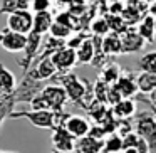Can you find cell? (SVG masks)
<instances>
[{
	"label": "cell",
	"instance_id": "21",
	"mask_svg": "<svg viewBox=\"0 0 156 153\" xmlns=\"http://www.w3.org/2000/svg\"><path fill=\"white\" fill-rule=\"evenodd\" d=\"M17 88V78L9 67H5L0 62V91L5 94H10Z\"/></svg>",
	"mask_w": 156,
	"mask_h": 153
},
{
	"label": "cell",
	"instance_id": "10",
	"mask_svg": "<svg viewBox=\"0 0 156 153\" xmlns=\"http://www.w3.org/2000/svg\"><path fill=\"white\" fill-rule=\"evenodd\" d=\"M25 42H27V35L24 34H19V32L14 31H9L7 27L4 31H0V46L2 49L7 52H22L25 47Z\"/></svg>",
	"mask_w": 156,
	"mask_h": 153
},
{
	"label": "cell",
	"instance_id": "22",
	"mask_svg": "<svg viewBox=\"0 0 156 153\" xmlns=\"http://www.w3.org/2000/svg\"><path fill=\"white\" fill-rule=\"evenodd\" d=\"M101 71H99V79H102V81L106 82V84H114L116 81H118L119 74H121L122 69L119 67V64H116V62H106V64H102Z\"/></svg>",
	"mask_w": 156,
	"mask_h": 153
},
{
	"label": "cell",
	"instance_id": "29",
	"mask_svg": "<svg viewBox=\"0 0 156 153\" xmlns=\"http://www.w3.org/2000/svg\"><path fill=\"white\" fill-rule=\"evenodd\" d=\"M72 32L74 31H72L71 27L61 24V22H55V20L52 22L51 29H49V35H52V37H55V39H61V41H66L67 37H71Z\"/></svg>",
	"mask_w": 156,
	"mask_h": 153
},
{
	"label": "cell",
	"instance_id": "28",
	"mask_svg": "<svg viewBox=\"0 0 156 153\" xmlns=\"http://www.w3.org/2000/svg\"><path fill=\"white\" fill-rule=\"evenodd\" d=\"M55 22H61V24L67 25V27H71L74 32L81 31V24H79V17H76V15H72L69 10H61L57 15L54 17Z\"/></svg>",
	"mask_w": 156,
	"mask_h": 153
},
{
	"label": "cell",
	"instance_id": "2",
	"mask_svg": "<svg viewBox=\"0 0 156 153\" xmlns=\"http://www.w3.org/2000/svg\"><path fill=\"white\" fill-rule=\"evenodd\" d=\"M133 129L149 145V151L156 153V118L151 111H143L133 116Z\"/></svg>",
	"mask_w": 156,
	"mask_h": 153
},
{
	"label": "cell",
	"instance_id": "5",
	"mask_svg": "<svg viewBox=\"0 0 156 153\" xmlns=\"http://www.w3.org/2000/svg\"><path fill=\"white\" fill-rule=\"evenodd\" d=\"M41 94L47 99L49 109H51V111H54L55 115L64 111V109H66V103L69 101L66 89L62 88L61 84H55V82L44 86V88H42V91H41Z\"/></svg>",
	"mask_w": 156,
	"mask_h": 153
},
{
	"label": "cell",
	"instance_id": "11",
	"mask_svg": "<svg viewBox=\"0 0 156 153\" xmlns=\"http://www.w3.org/2000/svg\"><path fill=\"white\" fill-rule=\"evenodd\" d=\"M59 125H62L69 133H71L74 138H81V136L87 135L89 128H91V123L87 118L84 116H77V115H66V118L62 119Z\"/></svg>",
	"mask_w": 156,
	"mask_h": 153
},
{
	"label": "cell",
	"instance_id": "36",
	"mask_svg": "<svg viewBox=\"0 0 156 153\" xmlns=\"http://www.w3.org/2000/svg\"><path fill=\"white\" fill-rule=\"evenodd\" d=\"M146 96H148V98H143V96H139V98H141V99H144L146 103H153V104H156V88L153 89L151 93H148Z\"/></svg>",
	"mask_w": 156,
	"mask_h": 153
},
{
	"label": "cell",
	"instance_id": "23",
	"mask_svg": "<svg viewBox=\"0 0 156 153\" xmlns=\"http://www.w3.org/2000/svg\"><path fill=\"white\" fill-rule=\"evenodd\" d=\"M136 84H138V91L141 94H148L156 88V74L139 71V74H136Z\"/></svg>",
	"mask_w": 156,
	"mask_h": 153
},
{
	"label": "cell",
	"instance_id": "33",
	"mask_svg": "<svg viewBox=\"0 0 156 153\" xmlns=\"http://www.w3.org/2000/svg\"><path fill=\"white\" fill-rule=\"evenodd\" d=\"M54 5V0H30V10L41 12V10H51Z\"/></svg>",
	"mask_w": 156,
	"mask_h": 153
},
{
	"label": "cell",
	"instance_id": "38",
	"mask_svg": "<svg viewBox=\"0 0 156 153\" xmlns=\"http://www.w3.org/2000/svg\"><path fill=\"white\" fill-rule=\"evenodd\" d=\"M54 4L57 5V7H67V5L71 4V0H54Z\"/></svg>",
	"mask_w": 156,
	"mask_h": 153
},
{
	"label": "cell",
	"instance_id": "17",
	"mask_svg": "<svg viewBox=\"0 0 156 153\" xmlns=\"http://www.w3.org/2000/svg\"><path fill=\"white\" fill-rule=\"evenodd\" d=\"M138 34L144 39L146 44H153L156 39V31H154V17L149 14H144L138 22V27H136Z\"/></svg>",
	"mask_w": 156,
	"mask_h": 153
},
{
	"label": "cell",
	"instance_id": "14",
	"mask_svg": "<svg viewBox=\"0 0 156 153\" xmlns=\"http://www.w3.org/2000/svg\"><path fill=\"white\" fill-rule=\"evenodd\" d=\"M114 88L119 91L122 98H134L138 94V84H136V74L131 71H121L118 81L114 82Z\"/></svg>",
	"mask_w": 156,
	"mask_h": 153
},
{
	"label": "cell",
	"instance_id": "40",
	"mask_svg": "<svg viewBox=\"0 0 156 153\" xmlns=\"http://www.w3.org/2000/svg\"><path fill=\"white\" fill-rule=\"evenodd\" d=\"M154 31H156V15H154Z\"/></svg>",
	"mask_w": 156,
	"mask_h": 153
},
{
	"label": "cell",
	"instance_id": "9",
	"mask_svg": "<svg viewBox=\"0 0 156 153\" xmlns=\"http://www.w3.org/2000/svg\"><path fill=\"white\" fill-rule=\"evenodd\" d=\"M51 141H52V148L57 150V151H67V153L74 151L76 138L62 125H55L54 128H52Z\"/></svg>",
	"mask_w": 156,
	"mask_h": 153
},
{
	"label": "cell",
	"instance_id": "8",
	"mask_svg": "<svg viewBox=\"0 0 156 153\" xmlns=\"http://www.w3.org/2000/svg\"><path fill=\"white\" fill-rule=\"evenodd\" d=\"M52 62H54L57 72H67L72 71L74 66H77V59H76V49L67 47V46H62L59 47L54 54L51 56Z\"/></svg>",
	"mask_w": 156,
	"mask_h": 153
},
{
	"label": "cell",
	"instance_id": "31",
	"mask_svg": "<svg viewBox=\"0 0 156 153\" xmlns=\"http://www.w3.org/2000/svg\"><path fill=\"white\" fill-rule=\"evenodd\" d=\"M111 84H106L102 79L98 78V81L94 82V86H92V93H94V98L96 101L99 103H106V98H108V89Z\"/></svg>",
	"mask_w": 156,
	"mask_h": 153
},
{
	"label": "cell",
	"instance_id": "18",
	"mask_svg": "<svg viewBox=\"0 0 156 153\" xmlns=\"http://www.w3.org/2000/svg\"><path fill=\"white\" fill-rule=\"evenodd\" d=\"M111 111L116 118L119 119H126V118H133L136 115V103L134 98H122L119 99L116 104L111 106Z\"/></svg>",
	"mask_w": 156,
	"mask_h": 153
},
{
	"label": "cell",
	"instance_id": "32",
	"mask_svg": "<svg viewBox=\"0 0 156 153\" xmlns=\"http://www.w3.org/2000/svg\"><path fill=\"white\" fill-rule=\"evenodd\" d=\"M89 7V2L87 0H71V4L67 5V10L71 12L72 15H76V17H81L82 14H84L86 10H87Z\"/></svg>",
	"mask_w": 156,
	"mask_h": 153
},
{
	"label": "cell",
	"instance_id": "26",
	"mask_svg": "<svg viewBox=\"0 0 156 153\" xmlns=\"http://www.w3.org/2000/svg\"><path fill=\"white\" fill-rule=\"evenodd\" d=\"M138 69L139 71H144V72H153V74H156V51L143 54L138 61Z\"/></svg>",
	"mask_w": 156,
	"mask_h": 153
},
{
	"label": "cell",
	"instance_id": "19",
	"mask_svg": "<svg viewBox=\"0 0 156 153\" xmlns=\"http://www.w3.org/2000/svg\"><path fill=\"white\" fill-rule=\"evenodd\" d=\"M102 51L108 57H116V56L122 54V46H121V37L119 34H114V32H109V34L102 35Z\"/></svg>",
	"mask_w": 156,
	"mask_h": 153
},
{
	"label": "cell",
	"instance_id": "1",
	"mask_svg": "<svg viewBox=\"0 0 156 153\" xmlns=\"http://www.w3.org/2000/svg\"><path fill=\"white\" fill-rule=\"evenodd\" d=\"M55 84H61L62 88L67 93L69 101H72L74 106H79L81 108L82 101H84L87 91L91 89V82L87 79H81L77 74H74L72 71L67 72H55V76L51 79Z\"/></svg>",
	"mask_w": 156,
	"mask_h": 153
},
{
	"label": "cell",
	"instance_id": "15",
	"mask_svg": "<svg viewBox=\"0 0 156 153\" xmlns=\"http://www.w3.org/2000/svg\"><path fill=\"white\" fill-rule=\"evenodd\" d=\"M104 140H96L89 135H84L81 138H76L74 153H101Z\"/></svg>",
	"mask_w": 156,
	"mask_h": 153
},
{
	"label": "cell",
	"instance_id": "4",
	"mask_svg": "<svg viewBox=\"0 0 156 153\" xmlns=\"http://www.w3.org/2000/svg\"><path fill=\"white\" fill-rule=\"evenodd\" d=\"M10 118L12 119L25 118L32 126L52 129L55 126V118H57V115H55L54 111H51V109H32V111H17V109H14Z\"/></svg>",
	"mask_w": 156,
	"mask_h": 153
},
{
	"label": "cell",
	"instance_id": "7",
	"mask_svg": "<svg viewBox=\"0 0 156 153\" xmlns=\"http://www.w3.org/2000/svg\"><path fill=\"white\" fill-rule=\"evenodd\" d=\"M44 41V35L41 34H35V32H29L27 34V42H25V47H24V56L22 59L19 61V67L22 69V74L29 71V67L32 66V61L35 59L39 49H41V44Z\"/></svg>",
	"mask_w": 156,
	"mask_h": 153
},
{
	"label": "cell",
	"instance_id": "37",
	"mask_svg": "<svg viewBox=\"0 0 156 153\" xmlns=\"http://www.w3.org/2000/svg\"><path fill=\"white\" fill-rule=\"evenodd\" d=\"M148 5H149V7H148V14L154 17V15H156V0H154V2H151V4H148Z\"/></svg>",
	"mask_w": 156,
	"mask_h": 153
},
{
	"label": "cell",
	"instance_id": "25",
	"mask_svg": "<svg viewBox=\"0 0 156 153\" xmlns=\"http://www.w3.org/2000/svg\"><path fill=\"white\" fill-rule=\"evenodd\" d=\"M122 151V140L118 133H111L104 138L101 153H121Z\"/></svg>",
	"mask_w": 156,
	"mask_h": 153
},
{
	"label": "cell",
	"instance_id": "13",
	"mask_svg": "<svg viewBox=\"0 0 156 153\" xmlns=\"http://www.w3.org/2000/svg\"><path fill=\"white\" fill-rule=\"evenodd\" d=\"M27 72H30L35 79L49 81V79H52L55 76L57 69H55V66H54V62H52L51 56H47V57H42V59H35V61L32 62V66L29 67Z\"/></svg>",
	"mask_w": 156,
	"mask_h": 153
},
{
	"label": "cell",
	"instance_id": "27",
	"mask_svg": "<svg viewBox=\"0 0 156 153\" xmlns=\"http://www.w3.org/2000/svg\"><path fill=\"white\" fill-rule=\"evenodd\" d=\"M89 32L92 35H101V37L111 32L109 31V24H108L104 15H98V17L92 19V22L89 24Z\"/></svg>",
	"mask_w": 156,
	"mask_h": 153
},
{
	"label": "cell",
	"instance_id": "34",
	"mask_svg": "<svg viewBox=\"0 0 156 153\" xmlns=\"http://www.w3.org/2000/svg\"><path fill=\"white\" fill-rule=\"evenodd\" d=\"M121 140H122V150L124 148H133V146H136V143H138L139 135L133 129V131L126 133L124 136H121Z\"/></svg>",
	"mask_w": 156,
	"mask_h": 153
},
{
	"label": "cell",
	"instance_id": "6",
	"mask_svg": "<svg viewBox=\"0 0 156 153\" xmlns=\"http://www.w3.org/2000/svg\"><path fill=\"white\" fill-rule=\"evenodd\" d=\"M32 20H34V12L30 9L10 12L7 14V29L27 35L32 31Z\"/></svg>",
	"mask_w": 156,
	"mask_h": 153
},
{
	"label": "cell",
	"instance_id": "20",
	"mask_svg": "<svg viewBox=\"0 0 156 153\" xmlns=\"http://www.w3.org/2000/svg\"><path fill=\"white\" fill-rule=\"evenodd\" d=\"M92 57H94V42H92V35H87L76 47V59L77 64H91Z\"/></svg>",
	"mask_w": 156,
	"mask_h": 153
},
{
	"label": "cell",
	"instance_id": "41",
	"mask_svg": "<svg viewBox=\"0 0 156 153\" xmlns=\"http://www.w3.org/2000/svg\"><path fill=\"white\" fill-rule=\"evenodd\" d=\"M106 2H108V4H109V2H114V0H106Z\"/></svg>",
	"mask_w": 156,
	"mask_h": 153
},
{
	"label": "cell",
	"instance_id": "39",
	"mask_svg": "<svg viewBox=\"0 0 156 153\" xmlns=\"http://www.w3.org/2000/svg\"><path fill=\"white\" fill-rule=\"evenodd\" d=\"M52 153H67V151H57V150H52ZM74 153V151H72Z\"/></svg>",
	"mask_w": 156,
	"mask_h": 153
},
{
	"label": "cell",
	"instance_id": "16",
	"mask_svg": "<svg viewBox=\"0 0 156 153\" xmlns=\"http://www.w3.org/2000/svg\"><path fill=\"white\" fill-rule=\"evenodd\" d=\"M52 22H54V15H52L51 10L34 12V20H32V31L30 32H35V34H41V35H47Z\"/></svg>",
	"mask_w": 156,
	"mask_h": 153
},
{
	"label": "cell",
	"instance_id": "24",
	"mask_svg": "<svg viewBox=\"0 0 156 153\" xmlns=\"http://www.w3.org/2000/svg\"><path fill=\"white\" fill-rule=\"evenodd\" d=\"M30 7V0H0V15Z\"/></svg>",
	"mask_w": 156,
	"mask_h": 153
},
{
	"label": "cell",
	"instance_id": "30",
	"mask_svg": "<svg viewBox=\"0 0 156 153\" xmlns=\"http://www.w3.org/2000/svg\"><path fill=\"white\" fill-rule=\"evenodd\" d=\"M104 17H106V20H108V24H109V31L114 32V34H122V32H124L126 29L129 27V25L124 22V19H122L121 15L106 14Z\"/></svg>",
	"mask_w": 156,
	"mask_h": 153
},
{
	"label": "cell",
	"instance_id": "3",
	"mask_svg": "<svg viewBox=\"0 0 156 153\" xmlns=\"http://www.w3.org/2000/svg\"><path fill=\"white\" fill-rule=\"evenodd\" d=\"M44 86H45V81L35 79L30 72H24V78H22L20 84H17L15 91L12 93L15 103H17V104L19 103H25V104H29L30 99L34 98L37 93H41Z\"/></svg>",
	"mask_w": 156,
	"mask_h": 153
},
{
	"label": "cell",
	"instance_id": "35",
	"mask_svg": "<svg viewBox=\"0 0 156 153\" xmlns=\"http://www.w3.org/2000/svg\"><path fill=\"white\" fill-rule=\"evenodd\" d=\"M89 136H92V138H96V140H104L106 136V131H104V128H102L99 123H96V125H91V128H89V133H87Z\"/></svg>",
	"mask_w": 156,
	"mask_h": 153
},
{
	"label": "cell",
	"instance_id": "12",
	"mask_svg": "<svg viewBox=\"0 0 156 153\" xmlns=\"http://www.w3.org/2000/svg\"><path fill=\"white\" fill-rule=\"evenodd\" d=\"M121 37V46H122V54H133V52L141 51L146 46L144 39L138 34V31L134 29V25L128 27L122 34H119Z\"/></svg>",
	"mask_w": 156,
	"mask_h": 153
}]
</instances>
